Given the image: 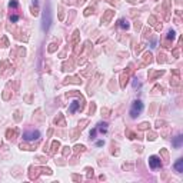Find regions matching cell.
I'll use <instances>...</instances> for the list:
<instances>
[{"instance_id":"cell-9","label":"cell","mask_w":183,"mask_h":183,"mask_svg":"<svg viewBox=\"0 0 183 183\" xmlns=\"http://www.w3.org/2000/svg\"><path fill=\"white\" fill-rule=\"evenodd\" d=\"M119 23H120V26H122V27H126V29L129 27V25H127V22L125 23V20H120V22H119Z\"/></svg>"},{"instance_id":"cell-2","label":"cell","mask_w":183,"mask_h":183,"mask_svg":"<svg viewBox=\"0 0 183 183\" xmlns=\"http://www.w3.org/2000/svg\"><path fill=\"white\" fill-rule=\"evenodd\" d=\"M142 109H143V103H142L140 100H136L135 103H133L132 110H130V116H132V117H136L140 112H142Z\"/></svg>"},{"instance_id":"cell-7","label":"cell","mask_w":183,"mask_h":183,"mask_svg":"<svg viewBox=\"0 0 183 183\" xmlns=\"http://www.w3.org/2000/svg\"><path fill=\"white\" fill-rule=\"evenodd\" d=\"M110 17H112V11H110V10H107V13H106V16H104V17L102 19V22H103V23H106V22H107V20H109V19H110Z\"/></svg>"},{"instance_id":"cell-4","label":"cell","mask_w":183,"mask_h":183,"mask_svg":"<svg viewBox=\"0 0 183 183\" xmlns=\"http://www.w3.org/2000/svg\"><path fill=\"white\" fill-rule=\"evenodd\" d=\"M23 137L26 140H34V139H39L40 137V133L39 132H27L23 135Z\"/></svg>"},{"instance_id":"cell-5","label":"cell","mask_w":183,"mask_h":183,"mask_svg":"<svg viewBox=\"0 0 183 183\" xmlns=\"http://www.w3.org/2000/svg\"><path fill=\"white\" fill-rule=\"evenodd\" d=\"M175 169L177 170V172H182V170H183V160H182V159H179V160L176 162Z\"/></svg>"},{"instance_id":"cell-1","label":"cell","mask_w":183,"mask_h":183,"mask_svg":"<svg viewBox=\"0 0 183 183\" xmlns=\"http://www.w3.org/2000/svg\"><path fill=\"white\" fill-rule=\"evenodd\" d=\"M50 23H52V11H50V7L47 6V9L44 10V15H43V30H49Z\"/></svg>"},{"instance_id":"cell-3","label":"cell","mask_w":183,"mask_h":183,"mask_svg":"<svg viewBox=\"0 0 183 183\" xmlns=\"http://www.w3.org/2000/svg\"><path fill=\"white\" fill-rule=\"evenodd\" d=\"M149 165H150L152 169H157L162 166V162L160 159L157 157V156H150V159H149Z\"/></svg>"},{"instance_id":"cell-8","label":"cell","mask_w":183,"mask_h":183,"mask_svg":"<svg viewBox=\"0 0 183 183\" xmlns=\"http://www.w3.org/2000/svg\"><path fill=\"white\" fill-rule=\"evenodd\" d=\"M182 140H183V137H182V136H177V139H176L175 142H173V144H175L176 147H179V146H180V143H182Z\"/></svg>"},{"instance_id":"cell-6","label":"cell","mask_w":183,"mask_h":183,"mask_svg":"<svg viewBox=\"0 0 183 183\" xmlns=\"http://www.w3.org/2000/svg\"><path fill=\"white\" fill-rule=\"evenodd\" d=\"M77 107H79V103H77V102H73V103L70 104V107H69V112H70V113H75V112L77 110Z\"/></svg>"}]
</instances>
